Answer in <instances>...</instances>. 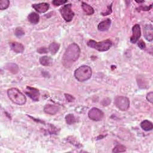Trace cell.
Wrapping results in <instances>:
<instances>
[{
    "mask_svg": "<svg viewBox=\"0 0 153 153\" xmlns=\"http://www.w3.org/2000/svg\"><path fill=\"white\" fill-rule=\"evenodd\" d=\"M111 21L110 20V19H107L106 20L99 23V24L98 25V29L100 31H106L109 28V27L111 26Z\"/></svg>",
    "mask_w": 153,
    "mask_h": 153,
    "instance_id": "cell-14",
    "label": "cell"
},
{
    "mask_svg": "<svg viewBox=\"0 0 153 153\" xmlns=\"http://www.w3.org/2000/svg\"><path fill=\"white\" fill-rule=\"evenodd\" d=\"M11 49L16 53H22L24 51V46L21 44L16 41L10 43Z\"/></svg>",
    "mask_w": 153,
    "mask_h": 153,
    "instance_id": "cell-11",
    "label": "cell"
},
{
    "mask_svg": "<svg viewBox=\"0 0 153 153\" xmlns=\"http://www.w3.org/2000/svg\"><path fill=\"white\" fill-rule=\"evenodd\" d=\"M59 48H60L59 44L57 43H55V42H53V43H51L50 44L49 47V50L51 53V54H54L57 51H58Z\"/></svg>",
    "mask_w": 153,
    "mask_h": 153,
    "instance_id": "cell-18",
    "label": "cell"
},
{
    "mask_svg": "<svg viewBox=\"0 0 153 153\" xmlns=\"http://www.w3.org/2000/svg\"><path fill=\"white\" fill-rule=\"evenodd\" d=\"M92 75V69L86 65H83L76 69L74 72L75 79L79 82H83L89 80Z\"/></svg>",
    "mask_w": 153,
    "mask_h": 153,
    "instance_id": "cell-3",
    "label": "cell"
},
{
    "mask_svg": "<svg viewBox=\"0 0 153 153\" xmlns=\"http://www.w3.org/2000/svg\"><path fill=\"white\" fill-rule=\"evenodd\" d=\"M147 99L151 102V104L152 103V101H153V93L152 92H149L148 93L147 96Z\"/></svg>",
    "mask_w": 153,
    "mask_h": 153,
    "instance_id": "cell-26",
    "label": "cell"
},
{
    "mask_svg": "<svg viewBox=\"0 0 153 153\" xmlns=\"http://www.w3.org/2000/svg\"><path fill=\"white\" fill-rule=\"evenodd\" d=\"M112 43L109 40H106L101 42H97L94 40H89L87 42L88 46L99 51H105L108 50L112 46Z\"/></svg>",
    "mask_w": 153,
    "mask_h": 153,
    "instance_id": "cell-4",
    "label": "cell"
},
{
    "mask_svg": "<svg viewBox=\"0 0 153 153\" xmlns=\"http://www.w3.org/2000/svg\"><path fill=\"white\" fill-rule=\"evenodd\" d=\"M40 62L43 66H49L50 65V64L51 62V59L50 57H48L46 56H43V57H40Z\"/></svg>",
    "mask_w": 153,
    "mask_h": 153,
    "instance_id": "cell-19",
    "label": "cell"
},
{
    "mask_svg": "<svg viewBox=\"0 0 153 153\" xmlns=\"http://www.w3.org/2000/svg\"><path fill=\"white\" fill-rule=\"evenodd\" d=\"M68 1H66V0H65V1H63V0H54V1H52V4L55 6H59L66 3Z\"/></svg>",
    "mask_w": 153,
    "mask_h": 153,
    "instance_id": "cell-25",
    "label": "cell"
},
{
    "mask_svg": "<svg viewBox=\"0 0 153 153\" xmlns=\"http://www.w3.org/2000/svg\"><path fill=\"white\" fill-rule=\"evenodd\" d=\"M25 93L34 101H39L40 94L39 90L38 89L32 87L27 86L25 90Z\"/></svg>",
    "mask_w": 153,
    "mask_h": 153,
    "instance_id": "cell-8",
    "label": "cell"
},
{
    "mask_svg": "<svg viewBox=\"0 0 153 153\" xmlns=\"http://www.w3.org/2000/svg\"><path fill=\"white\" fill-rule=\"evenodd\" d=\"M65 97L66 98V99L69 101V102H71L74 99V98L73 97H72L71 95H69L68 94H65Z\"/></svg>",
    "mask_w": 153,
    "mask_h": 153,
    "instance_id": "cell-30",
    "label": "cell"
},
{
    "mask_svg": "<svg viewBox=\"0 0 153 153\" xmlns=\"http://www.w3.org/2000/svg\"><path fill=\"white\" fill-rule=\"evenodd\" d=\"M10 5V1L8 0H1L0 1V9L5 10L9 7Z\"/></svg>",
    "mask_w": 153,
    "mask_h": 153,
    "instance_id": "cell-23",
    "label": "cell"
},
{
    "mask_svg": "<svg viewBox=\"0 0 153 153\" xmlns=\"http://www.w3.org/2000/svg\"><path fill=\"white\" fill-rule=\"evenodd\" d=\"M152 8V4H151L149 7H141L139 8V9L141 10H144V11H148L149 10L151 9Z\"/></svg>",
    "mask_w": 153,
    "mask_h": 153,
    "instance_id": "cell-31",
    "label": "cell"
},
{
    "mask_svg": "<svg viewBox=\"0 0 153 153\" xmlns=\"http://www.w3.org/2000/svg\"><path fill=\"white\" fill-rule=\"evenodd\" d=\"M82 9L83 10L84 12L87 15H92L94 12L93 7L86 3H84V2L82 3Z\"/></svg>",
    "mask_w": 153,
    "mask_h": 153,
    "instance_id": "cell-16",
    "label": "cell"
},
{
    "mask_svg": "<svg viewBox=\"0 0 153 153\" xmlns=\"http://www.w3.org/2000/svg\"><path fill=\"white\" fill-rule=\"evenodd\" d=\"M7 94L9 99L15 104L23 105L26 102L25 96L16 88H11L9 89L7 91Z\"/></svg>",
    "mask_w": 153,
    "mask_h": 153,
    "instance_id": "cell-2",
    "label": "cell"
},
{
    "mask_svg": "<svg viewBox=\"0 0 153 153\" xmlns=\"http://www.w3.org/2000/svg\"><path fill=\"white\" fill-rule=\"evenodd\" d=\"M65 120H66V122L67 124L71 125L74 124V123H75L76 122V119L75 118L74 116L72 114H68L67 116L65 117Z\"/></svg>",
    "mask_w": 153,
    "mask_h": 153,
    "instance_id": "cell-20",
    "label": "cell"
},
{
    "mask_svg": "<svg viewBox=\"0 0 153 153\" xmlns=\"http://www.w3.org/2000/svg\"><path fill=\"white\" fill-rule=\"evenodd\" d=\"M138 46H139V47L140 49H145V47H146L145 43H144V41H142V40H141V41H139V43H138Z\"/></svg>",
    "mask_w": 153,
    "mask_h": 153,
    "instance_id": "cell-29",
    "label": "cell"
},
{
    "mask_svg": "<svg viewBox=\"0 0 153 153\" xmlns=\"http://www.w3.org/2000/svg\"><path fill=\"white\" fill-rule=\"evenodd\" d=\"M59 107L54 105L48 104V105H46L44 108V111L45 112V113H46L47 114H50V115L56 114L57 112L59 111Z\"/></svg>",
    "mask_w": 153,
    "mask_h": 153,
    "instance_id": "cell-12",
    "label": "cell"
},
{
    "mask_svg": "<svg viewBox=\"0 0 153 153\" xmlns=\"http://www.w3.org/2000/svg\"><path fill=\"white\" fill-rule=\"evenodd\" d=\"M37 51L41 54L42 53H47V49L46 47H40L37 50Z\"/></svg>",
    "mask_w": 153,
    "mask_h": 153,
    "instance_id": "cell-27",
    "label": "cell"
},
{
    "mask_svg": "<svg viewBox=\"0 0 153 153\" xmlns=\"http://www.w3.org/2000/svg\"><path fill=\"white\" fill-rule=\"evenodd\" d=\"M126 150V147L123 145H117L112 150V152H123Z\"/></svg>",
    "mask_w": 153,
    "mask_h": 153,
    "instance_id": "cell-22",
    "label": "cell"
},
{
    "mask_svg": "<svg viewBox=\"0 0 153 153\" xmlns=\"http://www.w3.org/2000/svg\"><path fill=\"white\" fill-rule=\"evenodd\" d=\"M60 11L62 17L66 22H71L75 14L72 10L71 4L64 5Z\"/></svg>",
    "mask_w": 153,
    "mask_h": 153,
    "instance_id": "cell-6",
    "label": "cell"
},
{
    "mask_svg": "<svg viewBox=\"0 0 153 153\" xmlns=\"http://www.w3.org/2000/svg\"><path fill=\"white\" fill-rule=\"evenodd\" d=\"M115 105L121 111H125L128 109L130 106L129 99L124 97H118L115 99Z\"/></svg>",
    "mask_w": 153,
    "mask_h": 153,
    "instance_id": "cell-5",
    "label": "cell"
},
{
    "mask_svg": "<svg viewBox=\"0 0 153 153\" xmlns=\"http://www.w3.org/2000/svg\"><path fill=\"white\" fill-rule=\"evenodd\" d=\"M6 68L13 74H16L18 71V66L14 64H8L6 65Z\"/></svg>",
    "mask_w": 153,
    "mask_h": 153,
    "instance_id": "cell-21",
    "label": "cell"
},
{
    "mask_svg": "<svg viewBox=\"0 0 153 153\" xmlns=\"http://www.w3.org/2000/svg\"><path fill=\"white\" fill-rule=\"evenodd\" d=\"M80 49L79 46L72 43L66 49L62 57V64L66 68H69L72 65L78 60L80 55Z\"/></svg>",
    "mask_w": 153,
    "mask_h": 153,
    "instance_id": "cell-1",
    "label": "cell"
},
{
    "mask_svg": "<svg viewBox=\"0 0 153 153\" xmlns=\"http://www.w3.org/2000/svg\"><path fill=\"white\" fill-rule=\"evenodd\" d=\"M144 36L149 41H151L152 40L153 38V32H152V26L151 25H147L144 27Z\"/></svg>",
    "mask_w": 153,
    "mask_h": 153,
    "instance_id": "cell-13",
    "label": "cell"
},
{
    "mask_svg": "<svg viewBox=\"0 0 153 153\" xmlns=\"http://www.w3.org/2000/svg\"><path fill=\"white\" fill-rule=\"evenodd\" d=\"M28 21L30 23L35 25V24H37L38 22H39L40 16L37 13H36L35 12H32L28 15Z\"/></svg>",
    "mask_w": 153,
    "mask_h": 153,
    "instance_id": "cell-15",
    "label": "cell"
},
{
    "mask_svg": "<svg viewBox=\"0 0 153 153\" xmlns=\"http://www.w3.org/2000/svg\"><path fill=\"white\" fill-rule=\"evenodd\" d=\"M136 2L138 3H144V1H136Z\"/></svg>",
    "mask_w": 153,
    "mask_h": 153,
    "instance_id": "cell-32",
    "label": "cell"
},
{
    "mask_svg": "<svg viewBox=\"0 0 153 153\" xmlns=\"http://www.w3.org/2000/svg\"><path fill=\"white\" fill-rule=\"evenodd\" d=\"M111 7H112V6L111 5V6H108V9H107V11H106V12H105V13H102V15L103 16H106V15H108V14H109L111 12H112V9H111Z\"/></svg>",
    "mask_w": 153,
    "mask_h": 153,
    "instance_id": "cell-28",
    "label": "cell"
},
{
    "mask_svg": "<svg viewBox=\"0 0 153 153\" xmlns=\"http://www.w3.org/2000/svg\"><path fill=\"white\" fill-rule=\"evenodd\" d=\"M132 32L133 34L130 37V42L133 44H135L138 41L141 35L140 26L138 24H136L133 26L132 28Z\"/></svg>",
    "mask_w": 153,
    "mask_h": 153,
    "instance_id": "cell-9",
    "label": "cell"
},
{
    "mask_svg": "<svg viewBox=\"0 0 153 153\" xmlns=\"http://www.w3.org/2000/svg\"><path fill=\"white\" fill-rule=\"evenodd\" d=\"M141 128L145 131H150L152 129V123L148 120H144L141 123Z\"/></svg>",
    "mask_w": 153,
    "mask_h": 153,
    "instance_id": "cell-17",
    "label": "cell"
},
{
    "mask_svg": "<svg viewBox=\"0 0 153 153\" xmlns=\"http://www.w3.org/2000/svg\"><path fill=\"white\" fill-rule=\"evenodd\" d=\"M49 4L46 3H41L39 4H34L32 7L38 13H43L46 12L49 9Z\"/></svg>",
    "mask_w": 153,
    "mask_h": 153,
    "instance_id": "cell-10",
    "label": "cell"
},
{
    "mask_svg": "<svg viewBox=\"0 0 153 153\" xmlns=\"http://www.w3.org/2000/svg\"><path fill=\"white\" fill-rule=\"evenodd\" d=\"M15 35L17 37H21L22 36H23L25 34V32L24 31V29L21 28V27H18L16 29L15 32H14Z\"/></svg>",
    "mask_w": 153,
    "mask_h": 153,
    "instance_id": "cell-24",
    "label": "cell"
},
{
    "mask_svg": "<svg viewBox=\"0 0 153 153\" xmlns=\"http://www.w3.org/2000/svg\"><path fill=\"white\" fill-rule=\"evenodd\" d=\"M88 116L92 120L98 122L104 118V114L99 109L97 108H93L89 111Z\"/></svg>",
    "mask_w": 153,
    "mask_h": 153,
    "instance_id": "cell-7",
    "label": "cell"
}]
</instances>
